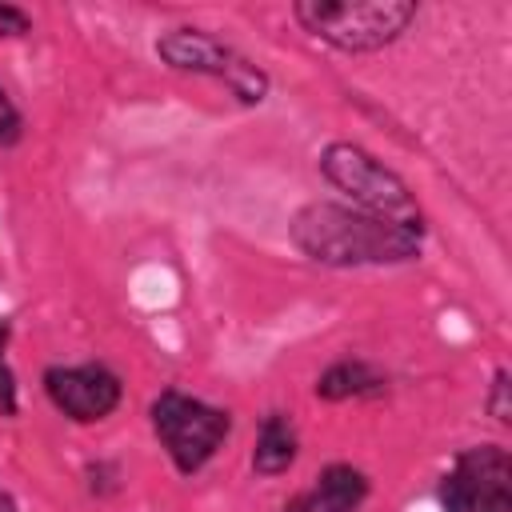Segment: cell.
I'll return each instance as SVG.
<instances>
[{"label":"cell","mask_w":512,"mask_h":512,"mask_svg":"<svg viewBox=\"0 0 512 512\" xmlns=\"http://www.w3.org/2000/svg\"><path fill=\"white\" fill-rule=\"evenodd\" d=\"M420 16L416 0H296L292 20L320 44L368 56L392 48Z\"/></svg>","instance_id":"obj_2"},{"label":"cell","mask_w":512,"mask_h":512,"mask_svg":"<svg viewBox=\"0 0 512 512\" xmlns=\"http://www.w3.org/2000/svg\"><path fill=\"white\" fill-rule=\"evenodd\" d=\"M84 488H88V496H96V500L116 496V492L124 488V468H120V460H88V468H84Z\"/></svg>","instance_id":"obj_13"},{"label":"cell","mask_w":512,"mask_h":512,"mask_svg":"<svg viewBox=\"0 0 512 512\" xmlns=\"http://www.w3.org/2000/svg\"><path fill=\"white\" fill-rule=\"evenodd\" d=\"M8 344H12V320L0 316V416H20V384L8 364Z\"/></svg>","instance_id":"obj_11"},{"label":"cell","mask_w":512,"mask_h":512,"mask_svg":"<svg viewBox=\"0 0 512 512\" xmlns=\"http://www.w3.org/2000/svg\"><path fill=\"white\" fill-rule=\"evenodd\" d=\"M40 388L48 404L72 424H100L124 400V376L104 360L48 364L40 372Z\"/></svg>","instance_id":"obj_7"},{"label":"cell","mask_w":512,"mask_h":512,"mask_svg":"<svg viewBox=\"0 0 512 512\" xmlns=\"http://www.w3.org/2000/svg\"><path fill=\"white\" fill-rule=\"evenodd\" d=\"M152 52L164 68L172 72H188V76H208V80H220L232 100L240 108H260L272 92V76L252 60L244 56L240 48H232L228 40L212 36L208 28H196V24H176L168 32H160L152 40Z\"/></svg>","instance_id":"obj_3"},{"label":"cell","mask_w":512,"mask_h":512,"mask_svg":"<svg viewBox=\"0 0 512 512\" xmlns=\"http://www.w3.org/2000/svg\"><path fill=\"white\" fill-rule=\"evenodd\" d=\"M428 224L388 220L344 200H308L288 220V240L300 256L324 268H396L420 260Z\"/></svg>","instance_id":"obj_1"},{"label":"cell","mask_w":512,"mask_h":512,"mask_svg":"<svg viewBox=\"0 0 512 512\" xmlns=\"http://www.w3.org/2000/svg\"><path fill=\"white\" fill-rule=\"evenodd\" d=\"M368 496H372L368 472L348 460H332L280 512H360Z\"/></svg>","instance_id":"obj_8"},{"label":"cell","mask_w":512,"mask_h":512,"mask_svg":"<svg viewBox=\"0 0 512 512\" xmlns=\"http://www.w3.org/2000/svg\"><path fill=\"white\" fill-rule=\"evenodd\" d=\"M0 512H20V504H16V496L8 488H0Z\"/></svg>","instance_id":"obj_16"},{"label":"cell","mask_w":512,"mask_h":512,"mask_svg":"<svg viewBox=\"0 0 512 512\" xmlns=\"http://www.w3.org/2000/svg\"><path fill=\"white\" fill-rule=\"evenodd\" d=\"M296 456H300V432H296L292 412H280V408L264 412L256 448H252V472L260 480H276L296 464Z\"/></svg>","instance_id":"obj_10"},{"label":"cell","mask_w":512,"mask_h":512,"mask_svg":"<svg viewBox=\"0 0 512 512\" xmlns=\"http://www.w3.org/2000/svg\"><path fill=\"white\" fill-rule=\"evenodd\" d=\"M316 168L352 208H364V212H376L388 220H424L408 180L396 168H388L376 152H368L364 144L328 140L320 148Z\"/></svg>","instance_id":"obj_4"},{"label":"cell","mask_w":512,"mask_h":512,"mask_svg":"<svg viewBox=\"0 0 512 512\" xmlns=\"http://www.w3.org/2000/svg\"><path fill=\"white\" fill-rule=\"evenodd\" d=\"M484 412L500 424V428H512V372L500 364L488 380V392H484Z\"/></svg>","instance_id":"obj_12"},{"label":"cell","mask_w":512,"mask_h":512,"mask_svg":"<svg viewBox=\"0 0 512 512\" xmlns=\"http://www.w3.org/2000/svg\"><path fill=\"white\" fill-rule=\"evenodd\" d=\"M24 140V112L0 84V148H16Z\"/></svg>","instance_id":"obj_14"},{"label":"cell","mask_w":512,"mask_h":512,"mask_svg":"<svg viewBox=\"0 0 512 512\" xmlns=\"http://www.w3.org/2000/svg\"><path fill=\"white\" fill-rule=\"evenodd\" d=\"M388 388H392L388 372H384L380 364L364 360V356H340V360H332V364L316 376V384H312L316 400H324V404L380 400V396H388Z\"/></svg>","instance_id":"obj_9"},{"label":"cell","mask_w":512,"mask_h":512,"mask_svg":"<svg viewBox=\"0 0 512 512\" xmlns=\"http://www.w3.org/2000/svg\"><path fill=\"white\" fill-rule=\"evenodd\" d=\"M32 32V16L20 8V4H4L0 0V44L4 40H20Z\"/></svg>","instance_id":"obj_15"},{"label":"cell","mask_w":512,"mask_h":512,"mask_svg":"<svg viewBox=\"0 0 512 512\" xmlns=\"http://www.w3.org/2000/svg\"><path fill=\"white\" fill-rule=\"evenodd\" d=\"M148 424L180 476H196L232 436V412L180 388H160L148 404Z\"/></svg>","instance_id":"obj_5"},{"label":"cell","mask_w":512,"mask_h":512,"mask_svg":"<svg viewBox=\"0 0 512 512\" xmlns=\"http://www.w3.org/2000/svg\"><path fill=\"white\" fill-rule=\"evenodd\" d=\"M444 512H512V452L504 444L460 448L436 484Z\"/></svg>","instance_id":"obj_6"}]
</instances>
